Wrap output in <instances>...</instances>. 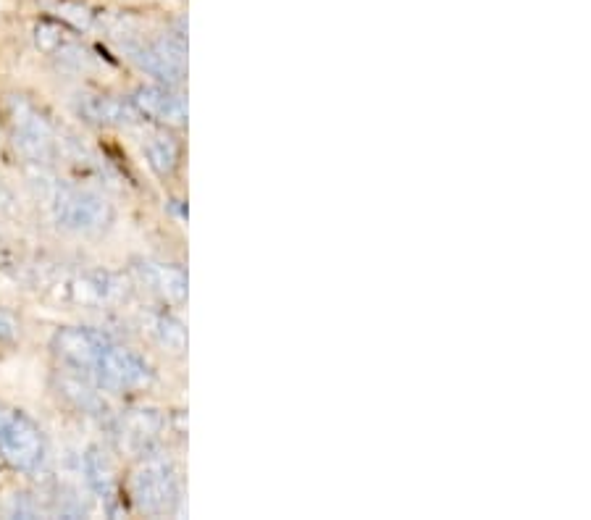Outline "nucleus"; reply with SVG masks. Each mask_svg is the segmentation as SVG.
Returning <instances> with one entry per match:
<instances>
[{"mask_svg":"<svg viewBox=\"0 0 591 520\" xmlns=\"http://www.w3.org/2000/svg\"><path fill=\"white\" fill-rule=\"evenodd\" d=\"M153 376L155 373L148 360L129 347L116 345V342H108L90 373V379H95L100 389L113 394L142 392L153 384Z\"/></svg>","mask_w":591,"mask_h":520,"instance_id":"nucleus-1","label":"nucleus"},{"mask_svg":"<svg viewBox=\"0 0 591 520\" xmlns=\"http://www.w3.org/2000/svg\"><path fill=\"white\" fill-rule=\"evenodd\" d=\"M140 282L163 297L166 303H184L187 300V271L176 263H158V260H140L134 266Z\"/></svg>","mask_w":591,"mask_h":520,"instance_id":"nucleus-9","label":"nucleus"},{"mask_svg":"<svg viewBox=\"0 0 591 520\" xmlns=\"http://www.w3.org/2000/svg\"><path fill=\"white\" fill-rule=\"evenodd\" d=\"M66 292H69L74 303L103 305L119 297V282L111 274H106V271H90V274L71 279Z\"/></svg>","mask_w":591,"mask_h":520,"instance_id":"nucleus-11","label":"nucleus"},{"mask_svg":"<svg viewBox=\"0 0 591 520\" xmlns=\"http://www.w3.org/2000/svg\"><path fill=\"white\" fill-rule=\"evenodd\" d=\"M85 478L87 486L100 499H111L116 494V471H113L111 457L100 447H90L85 452Z\"/></svg>","mask_w":591,"mask_h":520,"instance_id":"nucleus-13","label":"nucleus"},{"mask_svg":"<svg viewBox=\"0 0 591 520\" xmlns=\"http://www.w3.org/2000/svg\"><path fill=\"white\" fill-rule=\"evenodd\" d=\"M132 499L142 513H171L176 499H179V481H176L174 465L161 457L145 460L132 476Z\"/></svg>","mask_w":591,"mask_h":520,"instance_id":"nucleus-4","label":"nucleus"},{"mask_svg":"<svg viewBox=\"0 0 591 520\" xmlns=\"http://www.w3.org/2000/svg\"><path fill=\"white\" fill-rule=\"evenodd\" d=\"M53 213L58 224L77 234H100L113 221L111 203L106 197L77 187H58L53 197Z\"/></svg>","mask_w":591,"mask_h":520,"instance_id":"nucleus-2","label":"nucleus"},{"mask_svg":"<svg viewBox=\"0 0 591 520\" xmlns=\"http://www.w3.org/2000/svg\"><path fill=\"white\" fill-rule=\"evenodd\" d=\"M19 337V318L11 310L0 308V342H16Z\"/></svg>","mask_w":591,"mask_h":520,"instance_id":"nucleus-19","label":"nucleus"},{"mask_svg":"<svg viewBox=\"0 0 591 520\" xmlns=\"http://www.w3.org/2000/svg\"><path fill=\"white\" fill-rule=\"evenodd\" d=\"M58 16L69 22L74 29H90L92 27V11L82 3H74V0H64V3H58Z\"/></svg>","mask_w":591,"mask_h":520,"instance_id":"nucleus-18","label":"nucleus"},{"mask_svg":"<svg viewBox=\"0 0 591 520\" xmlns=\"http://www.w3.org/2000/svg\"><path fill=\"white\" fill-rule=\"evenodd\" d=\"M129 100H132V106L137 108L142 119L161 121L169 127H184L187 124V100L171 85L140 87V90H134Z\"/></svg>","mask_w":591,"mask_h":520,"instance_id":"nucleus-8","label":"nucleus"},{"mask_svg":"<svg viewBox=\"0 0 591 520\" xmlns=\"http://www.w3.org/2000/svg\"><path fill=\"white\" fill-rule=\"evenodd\" d=\"M61 394H64L74 408L85 410V413H95V410L103 408L100 394L92 387H87L79 376H64V379H61Z\"/></svg>","mask_w":591,"mask_h":520,"instance_id":"nucleus-16","label":"nucleus"},{"mask_svg":"<svg viewBox=\"0 0 591 520\" xmlns=\"http://www.w3.org/2000/svg\"><path fill=\"white\" fill-rule=\"evenodd\" d=\"M0 457L22 473H35L43 465L45 439L27 415L0 410Z\"/></svg>","mask_w":591,"mask_h":520,"instance_id":"nucleus-3","label":"nucleus"},{"mask_svg":"<svg viewBox=\"0 0 591 520\" xmlns=\"http://www.w3.org/2000/svg\"><path fill=\"white\" fill-rule=\"evenodd\" d=\"M163 429V418L158 410H132L121 418V444L127 450H145L155 436L161 434Z\"/></svg>","mask_w":591,"mask_h":520,"instance_id":"nucleus-12","label":"nucleus"},{"mask_svg":"<svg viewBox=\"0 0 591 520\" xmlns=\"http://www.w3.org/2000/svg\"><path fill=\"white\" fill-rule=\"evenodd\" d=\"M111 339L106 334L82 326H66L58 329L50 339V350L64 366H69L74 373H85L90 376L95 363H98L100 352L106 350Z\"/></svg>","mask_w":591,"mask_h":520,"instance_id":"nucleus-7","label":"nucleus"},{"mask_svg":"<svg viewBox=\"0 0 591 520\" xmlns=\"http://www.w3.org/2000/svg\"><path fill=\"white\" fill-rule=\"evenodd\" d=\"M129 58L163 85L174 87L187 74V43L182 35L161 37L150 45H132Z\"/></svg>","mask_w":591,"mask_h":520,"instance_id":"nucleus-5","label":"nucleus"},{"mask_svg":"<svg viewBox=\"0 0 591 520\" xmlns=\"http://www.w3.org/2000/svg\"><path fill=\"white\" fill-rule=\"evenodd\" d=\"M35 43L43 53H58L69 40H66V32L58 24L40 22L35 27Z\"/></svg>","mask_w":591,"mask_h":520,"instance_id":"nucleus-17","label":"nucleus"},{"mask_svg":"<svg viewBox=\"0 0 591 520\" xmlns=\"http://www.w3.org/2000/svg\"><path fill=\"white\" fill-rule=\"evenodd\" d=\"M16 150L32 163H48L56 155V137L48 121L29 106L27 100H14L11 108Z\"/></svg>","mask_w":591,"mask_h":520,"instance_id":"nucleus-6","label":"nucleus"},{"mask_svg":"<svg viewBox=\"0 0 591 520\" xmlns=\"http://www.w3.org/2000/svg\"><path fill=\"white\" fill-rule=\"evenodd\" d=\"M79 113L92 124H103V127H124L142 119L132 100L113 98V95H90L79 103Z\"/></svg>","mask_w":591,"mask_h":520,"instance_id":"nucleus-10","label":"nucleus"},{"mask_svg":"<svg viewBox=\"0 0 591 520\" xmlns=\"http://www.w3.org/2000/svg\"><path fill=\"white\" fill-rule=\"evenodd\" d=\"M153 334L166 350L182 355L187 350V329L179 318L169 316V313H158L153 321Z\"/></svg>","mask_w":591,"mask_h":520,"instance_id":"nucleus-15","label":"nucleus"},{"mask_svg":"<svg viewBox=\"0 0 591 520\" xmlns=\"http://www.w3.org/2000/svg\"><path fill=\"white\" fill-rule=\"evenodd\" d=\"M145 158H148L150 169L158 176L174 174L176 163H179V145L171 134L158 132L153 134L145 145Z\"/></svg>","mask_w":591,"mask_h":520,"instance_id":"nucleus-14","label":"nucleus"}]
</instances>
